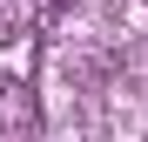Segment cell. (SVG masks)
Masks as SVG:
<instances>
[{
	"instance_id": "cell-3",
	"label": "cell",
	"mask_w": 148,
	"mask_h": 142,
	"mask_svg": "<svg viewBox=\"0 0 148 142\" xmlns=\"http://www.w3.org/2000/svg\"><path fill=\"white\" fill-rule=\"evenodd\" d=\"M34 7H40V20H54V14H67V7H74V0H34Z\"/></svg>"
},
{
	"instance_id": "cell-2",
	"label": "cell",
	"mask_w": 148,
	"mask_h": 142,
	"mask_svg": "<svg viewBox=\"0 0 148 142\" xmlns=\"http://www.w3.org/2000/svg\"><path fill=\"white\" fill-rule=\"evenodd\" d=\"M34 27H40V7H34V0H0V47L27 41Z\"/></svg>"
},
{
	"instance_id": "cell-1",
	"label": "cell",
	"mask_w": 148,
	"mask_h": 142,
	"mask_svg": "<svg viewBox=\"0 0 148 142\" xmlns=\"http://www.w3.org/2000/svg\"><path fill=\"white\" fill-rule=\"evenodd\" d=\"M0 129H7V135H34V129H40V95H34V81L0 75Z\"/></svg>"
}]
</instances>
